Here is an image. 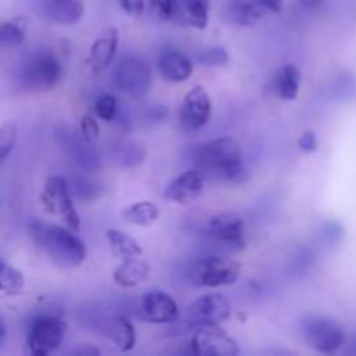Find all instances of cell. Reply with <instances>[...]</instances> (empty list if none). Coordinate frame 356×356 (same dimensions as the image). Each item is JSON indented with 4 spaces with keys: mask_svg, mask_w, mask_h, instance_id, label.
Listing matches in <instances>:
<instances>
[{
    "mask_svg": "<svg viewBox=\"0 0 356 356\" xmlns=\"http://www.w3.org/2000/svg\"><path fill=\"white\" fill-rule=\"evenodd\" d=\"M28 229L35 245L44 250L51 263L61 270H75L86 261V242L76 235V232H72L66 226L45 225L40 221H31Z\"/></svg>",
    "mask_w": 356,
    "mask_h": 356,
    "instance_id": "1",
    "label": "cell"
},
{
    "mask_svg": "<svg viewBox=\"0 0 356 356\" xmlns=\"http://www.w3.org/2000/svg\"><path fill=\"white\" fill-rule=\"evenodd\" d=\"M200 172H211L225 181L238 183L247 177L242 146L233 138H218L198 146L195 153Z\"/></svg>",
    "mask_w": 356,
    "mask_h": 356,
    "instance_id": "2",
    "label": "cell"
},
{
    "mask_svg": "<svg viewBox=\"0 0 356 356\" xmlns=\"http://www.w3.org/2000/svg\"><path fill=\"white\" fill-rule=\"evenodd\" d=\"M63 76V65L52 52L40 51L28 58L21 72V82L31 92H49Z\"/></svg>",
    "mask_w": 356,
    "mask_h": 356,
    "instance_id": "3",
    "label": "cell"
},
{
    "mask_svg": "<svg viewBox=\"0 0 356 356\" xmlns=\"http://www.w3.org/2000/svg\"><path fill=\"white\" fill-rule=\"evenodd\" d=\"M42 205L45 212L51 216H58L63 225L72 232L80 229V216L73 204L72 193H70L68 183L63 176H51L45 181L44 191H42Z\"/></svg>",
    "mask_w": 356,
    "mask_h": 356,
    "instance_id": "4",
    "label": "cell"
},
{
    "mask_svg": "<svg viewBox=\"0 0 356 356\" xmlns=\"http://www.w3.org/2000/svg\"><path fill=\"white\" fill-rule=\"evenodd\" d=\"M68 325L59 316H38L28 329V350L33 356H47L65 343Z\"/></svg>",
    "mask_w": 356,
    "mask_h": 356,
    "instance_id": "5",
    "label": "cell"
},
{
    "mask_svg": "<svg viewBox=\"0 0 356 356\" xmlns=\"http://www.w3.org/2000/svg\"><path fill=\"white\" fill-rule=\"evenodd\" d=\"M302 337L312 350L318 353H336L344 346L346 334L343 327L322 316H306L301 323Z\"/></svg>",
    "mask_w": 356,
    "mask_h": 356,
    "instance_id": "6",
    "label": "cell"
},
{
    "mask_svg": "<svg viewBox=\"0 0 356 356\" xmlns=\"http://www.w3.org/2000/svg\"><path fill=\"white\" fill-rule=\"evenodd\" d=\"M115 86L125 96L141 99L152 87V70L139 56H127L115 70Z\"/></svg>",
    "mask_w": 356,
    "mask_h": 356,
    "instance_id": "7",
    "label": "cell"
},
{
    "mask_svg": "<svg viewBox=\"0 0 356 356\" xmlns=\"http://www.w3.org/2000/svg\"><path fill=\"white\" fill-rule=\"evenodd\" d=\"M190 353L197 356H236L240 348L219 325H200L190 341Z\"/></svg>",
    "mask_w": 356,
    "mask_h": 356,
    "instance_id": "8",
    "label": "cell"
},
{
    "mask_svg": "<svg viewBox=\"0 0 356 356\" xmlns=\"http://www.w3.org/2000/svg\"><path fill=\"white\" fill-rule=\"evenodd\" d=\"M242 266L233 259L225 257H207L195 266L193 278L202 287H222L238 282Z\"/></svg>",
    "mask_w": 356,
    "mask_h": 356,
    "instance_id": "9",
    "label": "cell"
},
{
    "mask_svg": "<svg viewBox=\"0 0 356 356\" xmlns=\"http://www.w3.org/2000/svg\"><path fill=\"white\" fill-rule=\"evenodd\" d=\"M212 117V101L205 87L193 86L184 96L179 108V122L184 131H198L205 127Z\"/></svg>",
    "mask_w": 356,
    "mask_h": 356,
    "instance_id": "10",
    "label": "cell"
},
{
    "mask_svg": "<svg viewBox=\"0 0 356 356\" xmlns=\"http://www.w3.org/2000/svg\"><path fill=\"white\" fill-rule=\"evenodd\" d=\"M38 17L56 26H75L86 13V0H33Z\"/></svg>",
    "mask_w": 356,
    "mask_h": 356,
    "instance_id": "11",
    "label": "cell"
},
{
    "mask_svg": "<svg viewBox=\"0 0 356 356\" xmlns=\"http://www.w3.org/2000/svg\"><path fill=\"white\" fill-rule=\"evenodd\" d=\"M141 316L149 323L169 325L179 320L181 312L172 296L163 291H152L141 298Z\"/></svg>",
    "mask_w": 356,
    "mask_h": 356,
    "instance_id": "12",
    "label": "cell"
},
{
    "mask_svg": "<svg viewBox=\"0 0 356 356\" xmlns=\"http://www.w3.org/2000/svg\"><path fill=\"white\" fill-rule=\"evenodd\" d=\"M188 312L198 325H221L232 316V305L222 294H205L198 298Z\"/></svg>",
    "mask_w": 356,
    "mask_h": 356,
    "instance_id": "13",
    "label": "cell"
},
{
    "mask_svg": "<svg viewBox=\"0 0 356 356\" xmlns=\"http://www.w3.org/2000/svg\"><path fill=\"white\" fill-rule=\"evenodd\" d=\"M118 40H120V33H118V28L115 26L106 28L97 35L96 40L90 45L89 58H87L89 68L94 75H99L111 65L115 54H117Z\"/></svg>",
    "mask_w": 356,
    "mask_h": 356,
    "instance_id": "14",
    "label": "cell"
},
{
    "mask_svg": "<svg viewBox=\"0 0 356 356\" xmlns=\"http://www.w3.org/2000/svg\"><path fill=\"white\" fill-rule=\"evenodd\" d=\"M204 191V174L198 169H190L181 172L176 179L169 183L163 197L174 204L186 205L197 200Z\"/></svg>",
    "mask_w": 356,
    "mask_h": 356,
    "instance_id": "15",
    "label": "cell"
},
{
    "mask_svg": "<svg viewBox=\"0 0 356 356\" xmlns=\"http://www.w3.org/2000/svg\"><path fill=\"white\" fill-rule=\"evenodd\" d=\"M209 235L219 243L226 245H242L245 235V222L233 212L212 216L209 221Z\"/></svg>",
    "mask_w": 356,
    "mask_h": 356,
    "instance_id": "16",
    "label": "cell"
},
{
    "mask_svg": "<svg viewBox=\"0 0 356 356\" xmlns=\"http://www.w3.org/2000/svg\"><path fill=\"white\" fill-rule=\"evenodd\" d=\"M160 76L170 83H183L193 75V63L184 52L167 51L156 63Z\"/></svg>",
    "mask_w": 356,
    "mask_h": 356,
    "instance_id": "17",
    "label": "cell"
},
{
    "mask_svg": "<svg viewBox=\"0 0 356 356\" xmlns=\"http://www.w3.org/2000/svg\"><path fill=\"white\" fill-rule=\"evenodd\" d=\"M152 273V266L139 257H129L122 259L113 270V282L122 289H132L146 282Z\"/></svg>",
    "mask_w": 356,
    "mask_h": 356,
    "instance_id": "18",
    "label": "cell"
},
{
    "mask_svg": "<svg viewBox=\"0 0 356 356\" xmlns=\"http://www.w3.org/2000/svg\"><path fill=\"white\" fill-rule=\"evenodd\" d=\"M302 75L296 65H284L273 80L275 94L284 101H294L299 96Z\"/></svg>",
    "mask_w": 356,
    "mask_h": 356,
    "instance_id": "19",
    "label": "cell"
},
{
    "mask_svg": "<svg viewBox=\"0 0 356 356\" xmlns=\"http://www.w3.org/2000/svg\"><path fill=\"white\" fill-rule=\"evenodd\" d=\"M122 218H124V221L129 222V225L149 228V226H153L160 219V209L156 207L153 202L141 200L129 205V207L122 212Z\"/></svg>",
    "mask_w": 356,
    "mask_h": 356,
    "instance_id": "20",
    "label": "cell"
},
{
    "mask_svg": "<svg viewBox=\"0 0 356 356\" xmlns=\"http://www.w3.org/2000/svg\"><path fill=\"white\" fill-rule=\"evenodd\" d=\"M225 14L229 23L240 24V26H252L263 17V10H261L259 3L247 2V0L232 2L226 7Z\"/></svg>",
    "mask_w": 356,
    "mask_h": 356,
    "instance_id": "21",
    "label": "cell"
},
{
    "mask_svg": "<svg viewBox=\"0 0 356 356\" xmlns=\"http://www.w3.org/2000/svg\"><path fill=\"white\" fill-rule=\"evenodd\" d=\"M106 240L108 243H110L111 252H113L117 257H120V259L141 257L143 254L141 245H139L138 240L132 238V236L127 235V233L111 228L106 232Z\"/></svg>",
    "mask_w": 356,
    "mask_h": 356,
    "instance_id": "22",
    "label": "cell"
},
{
    "mask_svg": "<svg viewBox=\"0 0 356 356\" xmlns=\"http://www.w3.org/2000/svg\"><path fill=\"white\" fill-rule=\"evenodd\" d=\"M177 10L184 14L191 26L197 30H205L209 24L211 0H177Z\"/></svg>",
    "mask_w": 356,
    "mask_h": 356,
    "instance_id": "23",
    "label": "cell"
},
{
    "mask_svg": "<svg viewBox=\"0 0 356 356\" xmlns=\"http://www.w3.org/2000/svg\"><path fill=\"white\" fill-rule=\"evenodd\" d=\"M111 341H113L115 348L118 351H127L134 350L136 346V341H138V336H136V329L127 318L124 316H118L115 318V322L111 323V332H110Z\"/></svg>",
    "mask_w": 356,
    "mask_h": 356,
    "instance_id": "24",
    "label": "cell"
},
{
    "mask_svg": "<svg viewBox=\"0 0 356 356\" xmlns=\"http://www.w3.org/2000/svg\"><path fill=\"white\" fill-rule=\"evenodd\" d=\"M24 291V277L13 264L0 261V292L7 296H17Z\"/></svg>",
    "mask_w": 356,
    "mask_h": 356,
    "instance_id": "25",
    "label": "cell"
},
{
    "mask_svg": "<svg viewBox=\"0 0 356 356\" xmlns=\"http://www.w3.org/2000/svg\"><path fill=\"white\" fill-rule=\"evenodd\" d=\"M26 37V23L21 17L0 23V47H17Z\"/></svg>",
    "mask_w": 356,
    "mask_h": 356,
    "instance_id": "26",
    "label": "cell"
},
{
    "mask_svg": "<svg viewBox=\"0 0 356 356\" xmlns=\"http://www.w3.org/2000/svg\"><path fill=\"white\" fill-rule=\"evenodd\" d=\"M17 143V127L13 122H3L0 125V167L3 165Z\"/></svg>",
    "mask_w": 356,
    "mask_h": 356,
    "instance_id": "27",
    "label": "cell"
},
{
    "mask_svg": "<svg viewBox=\"0 0 356 356\" xmlns=\"http://www.w3.org/2000/svg\"><path fill=\"white\" fill-rule=\"evenodd\" d=\"M117 97L111 96V94H104L94 103V117L99 118V120L113 122V118L117 117Z\"/></svg>",
    "mask_w": 356,
    "mask_h": 356,
    "instance_id": "28",
    "label": "cell"
},
{
    "mask_svg": "<svg viewBox=\"0 0 356 356\" xmlns=\"http://www.w3.org/2000/svg\"><path fill=\"white\" fill-rule=\"evenodd\" d=\"M229 61V54L225 47H209L198 54V63L204 66H222Z\"/></svg>",
    "mask_w": 356,
    "mask_h": 356,
    "instance_id": "29",
    "label": "cell"
},
{
    "mask_svg": "<svg viewBox=\"0 0 356 356\" xmlns=\"http://www.w3.org/2000/svg\"><path fill=\"white\" fill-rule=\"evenodd\" d=\"M99 134L101 129L97 124V118L90 113L83 115L82 120H80V138L86 143H94L99 139Z\"/></svg>",
    "mask_w": 356,
    "mask_h": 356,
    "instance_id": "30",
    "label": "cell"
},
{
    "mask_svg": "<svg viewBox=\"0 0 356 356\" xmlns=\"http://www.w3.org/2000/svg\"><path fill=\"white\" fill-rule=\"evenodd\" d=\"M149 6L162 19H172L177 13V0H149Z\"/></svg>",
    "mask_w": 356,
    "mask_h": 356,
    "instance_id": "31",
    "label": "cell"
},
{
    "mask_svg": "<svg viewBox=\"0 0 356 356\" xmlns=\"http://www.w3.org/2000/svg\"><path fill=\"white\" fill-rule=\"evenodd\" d=\"M122 9L132 17H138L145 13V7H146V0H118Z\"/></svg>",
    "mask_w": 356,
    "mask_h": 356,
    "instance_id": "32",
    "label": "cell"
},
{
    "mask_svg": "<svg viewBox=\"0 0 356 356\" xmlns=\"http://www.w3.org/2000/svg\"><path fill=\"white\" fill-rule=\"evenodd\" d=\"M298 146H299V149H301V152L315 153L316 149H318V139H316L315 132H312V131L305 132V134L299 138Z\"/></svg>",
    "mask_w": 356,
    "mask_h": 356,
    "instance_id": "33",
    "label": "cell"
},
{
    "mask_svg": "<svg viewBox=\"0 0 356 356\" xmlns=\"http://www.w3.org/2000/svg\"><path fill=\"white\" fill-rule=\"evenodd\" d=\"M259 6L270 13H282L284 9V0H259Z\"/></svg>",
    "mask_w": 356,
    "mask_h": 356,
    "instance_id": "34",
    "label": "cell"
},
{
    "mask_svg": "<svg viewBox=\"0 0 356 356\" xmlns=\"http://www.w3.org/2000/svg\"><path fill=\"white\" fill-rule=\"evenodd\" d=\"M298 3L305 9H316L322 3V0H298Z\"/></svg>",
    "mask_w": 356,
    "mask_h": 356,
    "instance_id": "35",
    "label": "cell"
},
{
    "mask_svg": "<svg viewBox=\"0 0 356 356\" xmlns=\"http://www.w3.org/2000/svg\"><path fill=\"white\" fill-rule=\"evenodd\" d=\"M344 344H346V348H344V353L346 355H355L356 356V336L351 337L350 341H344Z\"/></svg>",
    "mask_w": 356,
    "mask_h": 356,
    "instance_id": "36",
    "label": "cell"
},
{
    "mask_svg": "<svg viewBox=\"0 0 356 356\" xmlns=\"http://www.w3.org/2000/svg\"><path fill=\"white\" fill-rule=\"evenodd\" d=\"M6 339H7V329H6V323H3L2 316H0V350H2L3 344H6Z\"/></svg>",
    "mask_w": 356,
    "mask_h": 356,
    "instance_id": "37",
    "label": "cell"
},
{
    "mask_svg": "<svg viewBox=\"0 0 356 356\" xmlns=\"http://www.w3.org/2000/svg\"><path fill=\"white\" fill-rule=\"evenodd\" d=\"M79 353L80 355H99L101 351L97 350V348H87V350H80Z\"/></svg>",
    "mask_w": 356,
    "mask_h": 356,
    "instance_id": "38",
    "label": "cell"
}]
</instances>
